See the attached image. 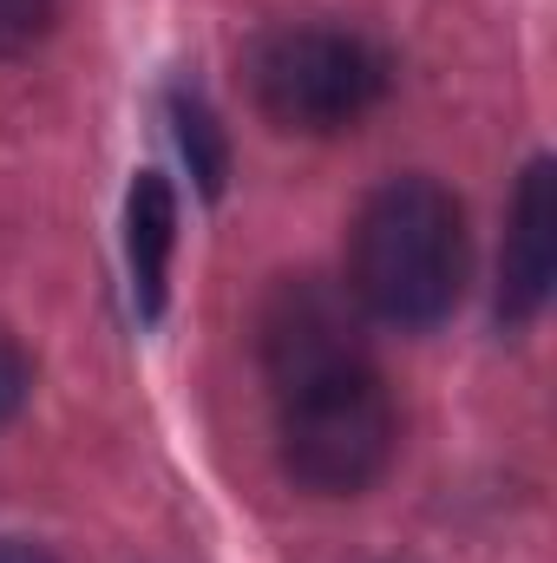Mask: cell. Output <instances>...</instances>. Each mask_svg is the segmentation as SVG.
<instances>
[{"mask_svg": "<svg viewBox=\"0 0 557 563\" xmlns=\"http://www.w3.org/2000/svg\"><path fill=\"white\" fill-rule=\"evenodd\" d=\"M348 282L361 308L394 328L446 321L466 288V217L452 190H439L433 177L381 184L354 217Z\"/></svg>", "mask_w": 557, "mask_h": 563, "instance_id": "obj_1", "label": "cell"}, {"mask_svg": "<svg viewBox=\"0 0 557 563\" xmlns=\"http://www.w3.org/2000/svg\"><path fill=\"white\" fill-rule=\"evenodd\" d=\"M276 432H282V465L295 485L321 498H354L368 492L387 459H394V400L374 374V361H348L328 374H308L295 387H276Z\"/></svg>", "mask_w": 557, "mask_h": 563, "instance_id": "obj_2", "label": "cell"}, {"mask_svg": "<svg viewBox=\"0 0 557 563\" xmlns=\"http://www.w3.org/2000/svg\"><path fill=\"white\" fill-rule=\"evenodd\" d=\"M256 106L288 132H341L387 92V59L341 26H276L250 53Z\"/></svg>", "mask_w": 557, "mask_h": 563, "instance_id": "obj_3", "label": "cell"}, {"mask_svg": "<svg viewBox=\"0 0 557 563\" xmlns=\"http://www.w3.org/2000/svg\"><path fill=\"white\" fill-rule=\"evenodd\" d=\"M368 361L361 341V314L348 308V295H335L328 282H282L263 308V374L270 387H295L308 374Z\"/></svg>", "mask_w": 557, "mask_h": 563, "instance_id": "obj_4", "label": "cell"}, {"mask_svg": "<svg viewBox=\"0 0 557 563\" xmlns=\"http://www.w3.org/2000/svg\"><path fill=\"white\" fill-rule=\"evenodd\" d=\"M551 282H557V164L532 157V170L518 177L505 256H499V321L525 328L551 301Z\"/></svg>", "mask_w": 557, "mask_h": 563, "instance_id": "obj_5", "label": "cell"}, {"mask_svg": "<svg viewBox=\"0 0 557 563\" xmlns=\"http://www.w3.org/2000/svg\"><path fill=\"white\" fill-rule=\"evenodd\" d=\"M171 250H177V197H171L164 170H139L132 197H125V263H132V295H139L144 321L164 314Z\"/></svg>", "mask_w": 557, "mask_h": 563, "instance_id": "obj_6", "label": "cell"}, {"mask_svg": "<svg viewBox=\"0 0 557 563\" xmlns=\"http://www.w3.org/2000/svg\"><path fill=\"white\" fill-rule=\"evenodd\" d=\"M171 125H177V151L190 157V177H197V190L204 197H217L223 190V177H230V144H223V125L210 119V106L190 92V86H171Z\"/></svg>", "mask_w": 557, "mask_h": 563, "instance_id": "obj_7", "label": "cell"}, {"mask_svg": "<svg viewBox=\"0 0 557 563\" xmlns=\"http://www.w3.org/2000/svg\"><path fill=\"white\" fill-rule=\"evenodd\" d=\"M46 26H53V0H0V59L46 40Z\"/></svg>", "mask_w": 557, "mask_h": 563, "instance_id": "obj_8", "label": "cell"}, {"mask_svg": "<svg viewBox=\"0 0 557 563\" xmlns=\"http://www.w3.org/2000/svg\"><path fill=\"white\" fill-rule=\"evenodd\" d=\"M26 387H33V367H26V354H20V341L0 328V426L20 413V400H26Z\"/></svg>", "mask_w": 557, "mask_h": 563, "instance_id": "obj_9", "label": "cell"}, {"mask_svg": "<svg viewBox=\"0 0 557 563\" xmlns=\"http://www.w3.org/2000/svg\"><path fill=\"white\" fill-rule=\"evenodd\" d=\"M0 563H53L40 544H26V538H0Z\"/></svg>", "mask_w": 557, "mask_h": 563, "instance_id": "obj_10", "label": "cell"}]
</instances>
